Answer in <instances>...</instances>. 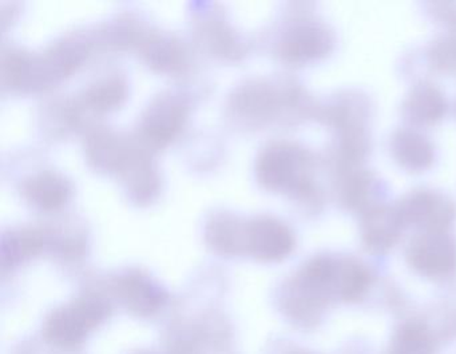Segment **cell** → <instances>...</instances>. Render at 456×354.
<instances>
[{"label":"cell","instance_id":"obj_1","mask_svg":"<svg viewBox=\"0 0 456 354\" xmlns=\"http://www.w3.org/2000/svg\"><path fill=\"white\" fill-rule=\"evenodd\" d=\"M338 262L316 257L298 271L287 298V310L298 324L316 326L330 301L338 297Z\"/></svg>","mask_w":456,"mask_h":354},{"label":"cell","instance_id":"obj_2","mask_svg":"<svg viewBox=\"0 0 456 354\" xmlns=\"http://www.w3.org/2000/svg\"><path fill=\"white\" fill-rule=\"evenodd\" d=\"M411 268L429 279H447L456 271V242L443 233H424L411 242L407 252Z\"/></svg>","mask_w":456,"mask_h":354},{"label":"cell","instance_id":"obj_3","mask_svg":"<svg viewBox=\"0 0 456 354\" xmlns=\"http://www.w3.org/2000/svg\"><path fill=\"white\" fill-rule=\"evenodd\" d=\"M404 225L421 228L426 233H443L455 220V207L442 197L418 193L405 199L397 207Z\"/></svg>","mask_w":456,"mask_h":354},{"label":"cell","instance_id":"obj_4","mask_svg":"<svg viewBox=\"0 0 456 354\" xmlns=\"http://www.w3.org/2000/svg\"><path fill=\"white\" fill-rule=\"evenodd\" d=\"M248 238L253 254L260 260H282L295 247V237L289 228L271 218L255 221L250 225Z\"/></svg>","mask_w":456,"mask_h":354},{"label":"cell","instance_id":"obj_5","mask_svg":"<svg viewBox=\"0 0 456 354\" xmlns=\"http://www.w3.org/2000/svg\"><path fill=\"white\" fill-rule=\"evenodd\" d=\"M439 333L421 318L405 319L395 329L386 354H436Z\"/></svg>","mask_w":456,"mask_h":354},{"label":"cell","instance_id":"obj_6","mask_svg":"<svg viewBox=\"0 0 456 354\" xmlns=\"http://www.w3.org/2000/svg\"><path fill=\"white\" fill-rule=\"evenodd\" d=\"M404 223L397 209L378 207L370 210L362 220V242L368 252L386 253L391 250L400 237Z\"/></svg>","mask_w":456,"mask_h":354},{"label":"cell","instance_id":"obj_7","mask_svg":"<svg viewBox=\"0 0 456 354\" xmlns=\"http://www.w3.org/2000/svg\"><path fill=\"white\" fill-rule=\"evenodd\" d=\"M298 165L300 157L297 151L288 146H273L258 161V181L269 189L289 188L295 181Z\"/></svg>","mask_w":456,"mask_h":354},{"label":"cell","instance_id":"obj_8","mask_svg":"<svg viewBox=\"0 0 456 354\" xmlns=\"http://www.w3.org/2000/svg\"><path fill=\"white\" fill-rule=\"evenodd\" d=\"M186 110L183 103L175 98L159 101L149 109L148 117L143 124V132L151 142L157 145L169 142L183 126Z\"/></svg>","mask_w":456,"mask_h":354},{"label":"cell","instance_id":"obj_9","mask_svg":"<svg viewBox=\"0 0 456 354\" xmlns=\"http://www.w3.org/2000/svg\"><path fill=\"white\" fill-rule=\"evenodd\" d=\"M372 285L370 269L356 260L338 262V297L346 303L360 302Z\"/></svg>","mask_w":456,"mask_h":354},{"label":"cell","instance_id":"obj_10","mask_svg":"<svg viewBox=\"0 0 456 354\" xmlns=\"http://www.w3.org/2000/svg\"><path fill=\"white\" fill-rule=\"evenodd\" d=\"M330 46V38L325 31L301 28L288 36L282 52L290 60H308L324 55Z\"/></svg>","mask_w":456,"mask_h":354},{"label":"cell","instance_id":"obj_11","mask_svg":"<svg viewBox=\"0 0 456 354\" xmlns=\"http://www.w3.org/2000/svg\"><path fill=\"white\" fill-rule=\"evenodd\" d=\"M26 194L42 209H57L68 201L70 186L60 175L44 173L26 183Z\"/></svg>","mask_w":456,"mask_h":354},{"label":"cell","instance_id":"obj_12","mask_svg":"<svg viewBox=\"0 0 456 354\" xmlns=\"http://www.w3.org/2000/svg\"><path fill=\"white\" fill-rule=\"evenodd\" d=\"M394 150L397 161L410 170L426 169L434 158L431 145L415 133H399L395 138Z\"/></svg>","mask_w":456,"mask_h":354},{"label":"cell","instance_id":"obj_13","mask_svg":"<svg viewBox=\"0 0 456 354\" xmlns=\"http://www.w3.org/2000/svg\"><path fill=\"white\" fill-rule=\"evenodd\" d=\"M407 111L416 124H434L445 113V102L437 90L420 87L408 101Z\"/></svg>","mask_w":456,"mask_h":354},{"label":"cell","instance_id":"obj_14","mask_svg":"<svg viewBox=\"0 0 456 354\" xmlns=\"http://www.w3.org/2000/svg\"><path fill=\"white\" fill-rule=\"evenodd\" d=\"M125 97V87L118 81H109L90 90L89 102L94 108L110 109Z\"/></svg>","mask_w":456,"mask_h":354},{"label":"cell","instance_id":"obj_15","mask_svg":"<svg viewBox=\"0 0 456 354\" xmlns=\"http://www.w3.org/2000/svg\"><path fill=\"white\" fill-rule=\"evenodd\" d=\"M296 354H312V353H306V351H300V353H296Z\"/></svg>","mask_w":456,"mask_h":354}]
</instances>
